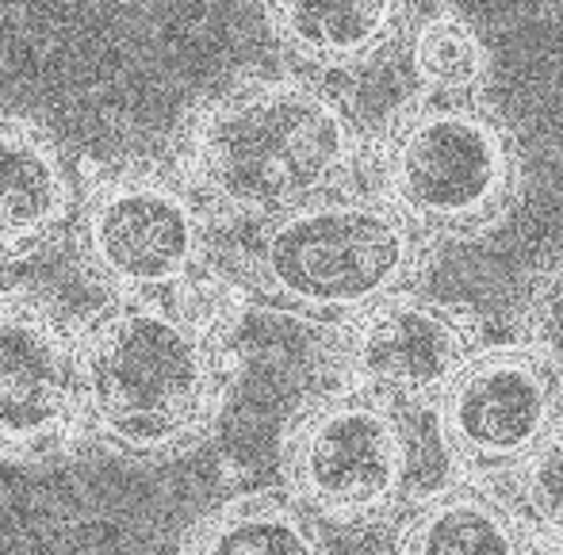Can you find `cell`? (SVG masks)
I'll list each match as a JSON object with an SVG mask.
<instances>
[{
  "mask_svg": "<svg viewBox=\"0 0 563 555\" xmlns=\"http://www.w3.org/2000/svg\"><path fill=\"white\" fill-rule=\"evenodd\" d=\"M245 296L208 273L165 296H112L77 326L81 437L131 464H169L216 437L238 384Z\"/></svg>",
  "mask_w": 563,
  "mask_h": 555,
  "instance_id": "6da1fadb",
  "label": "cell"
},
{
  "mask_svg": "<svg viewBox=\"0 0 563 555\" xmlns=\"http://www.w3.org/2000/svg\"><path fill=\"white\" fill-rule=\"evenodd\" d=\"M368 131L322 77L242 74L200 97L177 131L173 169L211 222L257 226L356 188Z\"/></svg>",
  "mask_w": 563,
  "mask_h": 555,
  "instance_id": "7a4b0ae2",
  "label": "cell"
},
{
  "mask_svg": "<svg viewBox=\"0 0 563 555\" xmlns=\"http://www.w3.org/2000/svg\"><path fill=\"white\" fill-rule=\"evenodd\" d=\"M438 257L441 245L372 188H341L250 226L227 276L245 303L330 330L379 299L418 291Z\"/></svg>",
  "mask_w": 563,
  "mask_h": 555,
  "instance_id": "3957f363",
  "label": "cell"
},
{
  "mask_svg": "<svg viewBox=\"0 0 563 555\" xmlns=\"http://www.w3.org/2000/svg\"><path fill=\"white\" fill-rule=\"evenodd\" d=\"M364 177L430 242H479L518 211L526 157L483 97L415 92L368 134Z\"/></svg>",
  "mask_w": 563,
  "mask_h": 555,
  "instance_id": "277c9868",
  "label": "cell"
},
{
  "mask_svg": "<svg viewBox=\"0 0 563 555\" xmlns=\"http://www.w3.org/2000/svg\"><path fill=\"white\" fill-rule=\"evenodd\" d=\"M415 482L407 414L349 387L307 395L280 433V490L322 529L391 525Z\"/></svg>",
  "mask_w": 563,
  "mask_h": 555,
  "instance_id": "5b68a950",
  "label": "cell"
},
{
  "mask_svg": "<svg viewBox=\"0 0 563 555\" xmlns=\"http://www.w3.org/2000/svg\"><path fill=\"white\" fill-rule=\"evenodd\" d=\"M74 245L108 296H165L216 273V222L173 165L123 162L81 180Z\"/></svg>",
  "mask_w": 563,
  "mask_h": 555,
  "instance_id": "8992f818",
  "label": "cell"
},
{
  "mask_svg": "<svg viewBox=\"0 0 563 555\" xmlns=\"http://www.w3.org/2000/svg\"><path fill=\"white\" fill-rule=\"evenodd\" d=\"M483 345L472 307L399 291L330 326V384L372 395L399 414H430L441 391Z\"/></svg>",
  "mask_w": 563,
  "mask_h": 555,
  "instance_id": "52a82bcc",
  "label": "cell"
},
{
  "mask_svg": "<svg viewBox=\"0 0 563 555\" xmlns=\"http://www.w3.org/2000/svg\"><path fill=\"white\" fill-rule=\"evenodd\" d=\"M452 475L498 482L563 422V391L518 341L479 345L433 402Z\"/></svg>",
  "mask_w": 563,
  "mask_h": 555,
  "instance_id": "ba28073f",
  "label": "cell"
},
{
  "mask_svg": "<svg viewBox=\"0 0 563 555\" xmlns=\"http://www.w3.org/2000/svg\"><path fill=\"white\" fill-rule=\"evenodd\" d=\"M81 441L77 326L35 291H0V464H46Z\"/></svg>",
  "mask_w": 563,
  "mask_h": 555,
  "instance_id": "9c48e42d",
  "label": "cell"
},
{
  "mask_svg": "<svg viewBox=\"0 0 563 555\" xmlns=\"http://www.w3.org/2000/svg\"><path fill=\"white\" fill-rule=\"evenodd\" d=\"M422 0H261L276 51L311 77L376 74L407 51Z\"/></svg>",
  "mask_w": 563,
  "mask_h": 555,
  "instance_id": "30bf717a",
  "label": "cell"
},
{
  "mask_svg": "<svg viewBox=\"0 0 563 555\" xmlns=\"http://www.w3.org/2000/svg\"><path fill=\"white\" fill-rule=\"evenodd\" d=\"M81 196L74 157L35 119L0 115V265H15L69 230Z\"/></svg>",
  "mask_w": 563,
  "mask_h": 555,
  "instance_id": "8fae6325",
  "label": "cell"
},
{
  "mask_svg": "<svg viewBox=\"0 0 563 555\" xmlns=\"http://www.w3.org/2000/svg\"><path fill=\"white\" fill-rule=\"evenodd\" d=\"M391 555H537L495 482L460 479L410 495L391 521Z\"/></svg>",
  "mask_w": 563,
  "mask_h": 555,
  "instance_id": "7c38bea8",
  "label": "cell"
},
{
  "mask_svg": "<svg viewBox=\"0 0 563 555\" xmlns=\"http://www.w3.org/2000/svg\"><path fill=\"white\" fill-rule=\"evenodd\" d=\"M177 555H330L322 525L280 487L245 490L192 521Z\"/></svg>",
  "mask_w": 563,
  "mask_h": 555,
  "instance_id": "4fadbf2b",
  "label": "cell"
},
{
  "mask_svg": "<svg viewBox=\"0 0 563 555\" xmlns=\"http://www.w3.org/2000/svg\"><path fill=\"white\" fill-rule=\"evenodd\" d=\"M410 74L426 97H483L490 85V51L479 27L452 4L418 15L407 38Z\"/></svg>",
  "mask_w": 563,
  "mask_h": 555,
  "instance_id": "5bb4252c",
  "label": "cell"
},
{
  "mask_svg": "<svg viewBox=\"0 0 563 555\" xmlns=\"http://www.w3.org/2000/svg\"><path fill=\"white\" fill-rule=\"evenodd\" d=\"M503 482L537 555H563V422Z\"/></svg>",
  "mask_w": 563,
  "mask_h": 555,
  "instance_id": "9a60e30c",
  "label": "cell"
},
{
  "mask_svg": "<svg viewBox=\"0 0 563 555\" xmlns=\"http://www.w3.org/2000/svg\"><path fill=\"white\" fill-rule=\"evenodd\" d=\"M514 341L526 345L563 391V257L537 265L514 299Z\"/></svg>",
  "mask_w": 563,
  "mask_h": 555,
  "instance_id": "2e32d148",
  "label": "cell"
}]
</instances>
